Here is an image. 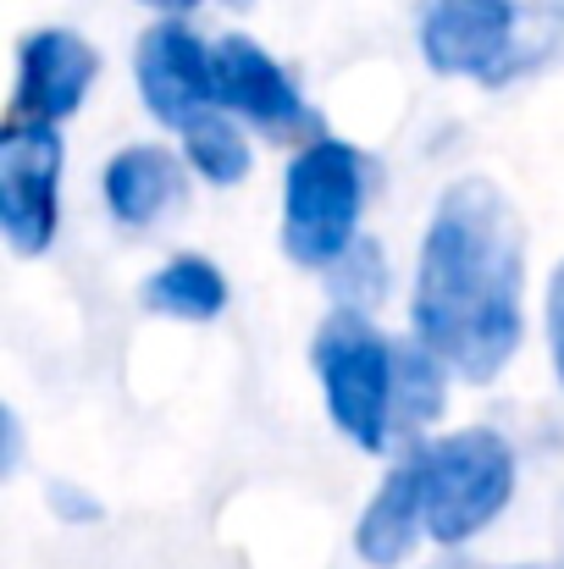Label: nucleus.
<instances>
[{
	"label": "nucleus",
	"mask_w": 564,
	"mask_h": 569,
	"mask_svg": "<svg viewBox=\"0 0 564 569\" xmlns=\"http://www.w3.org/2000/svg\"><path fill=\"white\" fill-rule=\"evenodd\" d=\"M526 227L509 193L459 178L437 199L415 266V338L459 381H498L526 338Z\"/></svg>",
	"instance_id": "1"
},
{
	"label": "nucleus",
	"mask_w": 564,
	"mask_h": 569,
	"mask_svg": "<svg viewBox=\"0 0 564 569\" xmlns=\"http://www.w3.org/2000/svg\"><path fill=\"white\" fill-rule=\"evenodd\" d=\"M420 498H426L432 542L443 548L471 542L515 498V448L487 426L454 431L443 442H420Z\"/></svg>",
	"instance_id": "2"
},
{
	"label": "nucleus",
	"mask_w": 564,
	"mask_h": 569,
	"mask_svg": "<svg viewBox=\"0 0 564 569\" xmlns=\"http://www.w3.org/2000/svg\"><path fill=\"white\" fill-rule=\"evenodd\" d=\"M310 366L321 377V392H327V409H333L338 431L355 448L382 453L393 442V377H398V355L372 327V316L366 310L327 316L316 327Z\"/></svg>",
	"instance_id": "3"
},
{
	"label": "nucleus",
	"mask_w": 564,
	"mask_h": 569,
	"mask_svg": "<svg viewBox=\"0 0 564 569\" xmlns=\"http://www.w3.org/2000/svg\"><path fill=\"white\" fill-rule=\"evenodd\" d=\"M366 210V161L344 139H316L294 156L283 193V249L294 266H338L355 249Z\"/></svg>",
	"instance_id": "4"
},
{
	"label": "nucleus",
	"mask_w": 564,
	"mask_h": 569,
	"mask_svg": "<svg viewBox=\"0 0 564 569\" xmlns=\"http://www.w3.org/2000/svg\"><path fill=\"white\" fill-rule=\"evenodd\" d=\"M521 6L515 0H426L420 11V56L443 78L504 83L521 56Z\"/></svg>",
	"instance_id": "5"
},
{
	"label": "nucleus",
	"mask_w": 564,
	"mask_h": 569,
	"mask_svg": "<svg viewBox=\"0 0 564 569\" xmlns=\"http://www.w3.org/2000/svg\"><path fill=\"white\" fill-rule=\"evenodd\" d=\"M61 221V139L56 128H0V232L11 254L33 260L56 243Z\"/></svg>",
	"instance_id": "6"
},
{
	"label": "nucleus",
	"mask_w": 564,
	"mask_h": 569,
	"mask_svg": "<svg viewBox=\"0 0 564 569\" xmlns=\"http://www.w3.org/2000/svg\"><path fill=\"white\" fill-rule=\"evenodd\" d=\"M210 89H216V106H221V111L249 117L266 139H277V144H288V139L316 144V139H310V133H316L310 106L299 100L294 78H288L255 39L221 33V39L210 44Z\"/></svg>",
	"instance_id": "7"
},
{
	"label": "nucleus",
	"mask_w": 564,
	"mask_h": 569,
	"mask_svg": "<svg viewBox=\"0 0 564 569\" xmlns=\"http://www.w3.org/2000/svg\"><path fill=\"white\" fill-rule=\"evenodd\" d=\"M100 78V50L72 33V28H39L17 44V94L6 122H28V128H56L67 122L89 83Z\"/></svg>",
	"instance_id": "8"
},
{
	"label": "nucleus",
	"mask_w": 564,
	"mask_h": 569,
	"mask_svg": "<svg viewBox=\"0 0 564 569\" xmlns=\"http://www.w3.org/2000/svg\"><path fill=\"white\" fill-rule=\"evenodd\" d=\"M133 72H139V94H145L150 117L167 122V128H188L199 111L216 106V89H210V44H199V33L184 28L178 17L156 22V28L139 39Z\"/></svg>",
	"instance_id": "9"
},
{
	"label": "nucleus",
	"mask_w": 564,
	"mask_h": 569,
	"mask_svg": "<svg viewBox=\"0 0 564 569\" xmlns=\"http://www.w3.org/2000/svg\"><path fill=\"white\" fill-rule=\"evenodd\" d=\"M426 531V498H420V448H409L387 481L376 487V498L366 503L360 526H355V553L372 569H398L415 542Z\"/></svg>",
	"instance_id": "10"
},
{
	"label": "nucleus",
	"mask_w": 564,
	"mask_h": 569,
	"mask_svg": "<svg viewBox=\"0 0 564 569\" xmlns=\"http://www.w3.org/2000/svg\"><path fill=\"white\" fill-rule=\"evenodd\" d=\"M106 204L122 227H156L188 204L184 161L161 144H128L106 167Z\"/></svg>",
	"instance_id": "11"
},
{
	"label": "nucleus",
	"mask_w": 564,
	"mask_h": 569,
	"mask_svg": "<svg viewBox=\"0 0 564 569\" xmlns=\"http://www.w3.org/2000/svg\"><path fill=\"white\" fill-rule=\"evenodd\" d=\"M398 377H393V437H415L443 415V392H448V366L420 343V338H398Z\"/></svg>",
	"instance_id": "12"
},
{
	"label": "nucleus",
	"mask_w": 564,
	"mask_h": 569,
	"mask_svg": "<svg viewBox=\"0 0 564 569\" xmlns=\"http://www.w3.org/2000/svg\"><path fill=\"white\" fill-rule=\"evenodd\" d=\"M145 305L156 316H178V321H210L227 305V282L205 254H178L167 260L150 282H145Z\"/></svg>",
	"instance_id": "13"
},
{
	"label": "nucleus",
	"mask_w": 564,
	"mask_h": 569,
	"mask_svg": "<svg viewBox=\"0 0 564 569\" xmlns=\"http://www.w3.org/2000/svg\"><path fill=\"white\" fill-rule=\"evenodd\" d=\"M178 133H184V150L199 178H210V183H221V189H232V183L249 178V139L238 133V122L221 117V106L199 111Z\"/></svg>",
	"instance_id": "14"
},
{
	"label": "nucleus",
	"mask_w": 564,
	"mask_h": 569,
	"mask_svg": "<svg viewBox=\"0 0 564 569\" xmlns=\"http://www.w3.org/2000/svg\"><path fill=\"white\" fill-rule=\"evenodd\" d=\"M382 288H387V277H382V249H376L372 238H355V249L338 260V271H333V293L344 299V310H372L376 299H382Z\"/></svg>",
	"instance_id": "15"
},
{
	"label": "nucleus",
	"mask_w": 564,
	"mask_h": 569,
	"mask_svg": "<svg viewBox=\"0 0 564 569\" xmlns=\"http://www.w3.org/2000/svg\"><path fill=\"white\" fill-rule=\"evenodd\" d=\"M548 349H554V371H560V387H564V260L548 282Z\"/></svg>",
	"instance_id": "16"
},
{
	"label": "nucleus",
	"mask_w": 564,
	"mask_h": 569,
	"mask_svg": "<svg viewBox=\"0 0 564 569\" xmlns=\"http://www.w3.org/2000/svg\"><path fill=\"white\" fill-rule=\"evenodd\" d=\"M50 498H56V509H61L67 520H95V503H83V498H72V487H56Z\"/></svg>",
	"instance_id": "17"
},
{
	"label": "nucleus",
	"mask_w": 564,
	"mask_h": 569,
	"mask_svg": "<svg viewBox=\"0 0 564 569\" xmlns=\"http://www.w3.org/2000/svg\"><path fill=\"white\" fill-rule=\"evenodd\" d=\"M150 11H161V17H178V11H194L199 0H145Z\"/></svg>",
	"instance_id": "18"
},
{
	"label": "nucleus",
	"mask_w": 564,
	"mask_h": 569,
	"mask_svg": "<svg viewBox=\"0 0 564 569\" xmlns=\"http://www.w3.org/2000/svg\"><path fill=\"white\" fill-rule=\"evenodd\" d=\"M232 6H249V0H232Z\"/></svg>",
	"instance_id": "19"
},
{
	"label": "nucleus",
	"mask_w": 564,
	"mask_h": 569,
	"mask_svg": "<svg viewBox=\"0 0 564 569\" xmlns=\"http://www.w3.org/2000/svg\"><path fill=\"white\" fill-rule=\"evenodd\" d=\"M454 569H459V565H454Z\"/></svg>",
	"instance_id": "20"
}]
</instances>
